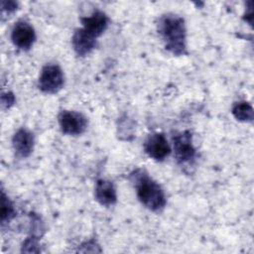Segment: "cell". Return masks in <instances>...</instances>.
I'll use <instances>...</instances> for the list:
<instances>
[{"mask_svg":"<svg viewBox=\"0 0 254 254\" xmlns=\"http://www.w3.org/2000/svg\"><path fill=\"white\" fill-rule=\"evenodd\" d=\"M158 31L168 51L178 56L186 54V26L182 17L175 14L161 16Z\"/></svg>","mask_w":254,"mask_h":254,"instance_id":"obj_1","label":"cell"},{"mask_svg":"<svg viewBox=\"0 0 254 254\" xmlns=\"http://www.w3.org/2000/svg\"><path fill=\"white\" fill-rule=\"evenodd\" d=\"M136 193L141 203L152 211H159L166 205V195L160 185L148 174L138 170L131 175Z\"/></svg>","mask_w":254,"mask_h":254,"instance_id":"obj_2","label":"cell"},{"mask_svg":"<svg viewBox=\"0 0 254 254\" xmlns=\"http://www.w3.org/2000/svg\"><path fill=\"white\" fill-rule=\"evenodd\" d=\"M64 82L62 68L57 64H47L41 71L38 86L45 93H56L62 89Z\"/></svg>","mask_w":254,"mask_h":254,"instance_id":"obj_3","label":"cell"},{"mask_svg":"<svg viewBox=\"0 0 254 254\" xmlns=\"http://www.w3.org/2000/svg\"><path fill=\"white\" fill-rule=\"evenodd\" d=\"M59 124L61 130L67 135H80L87 127L86 118L79 112L63 110L59 114Z\"/></svg>","mask_w":254,"mask_h":254,"instance_id":"obj_4","label":"cell"},{"mask_svg":"<svg viewBox=\"0 0 254 254\" xmlns=\"http://www.w3.org/2000/svg\"><path fill=\"white\" fill-rule=\"evenodd\" d=\"M175 157L179 163H188L195 156V149L191 143V134L184 131L173 137Z\"/></svg>","mask_w":254,"mask_h":254,"instance_id":"obj_5","label":"cell"},{"mask_svg":"<svg viewBox=\"0 0 254 254\" xmlns=\"http://www.w3.org/2000/svg\"><path fill=\"white\" fill-rule=\"evenodd\" d=\"M144 150L149 157L156 161H163L171 153L170 145L163 133L149 135L144 143Z\"/></svg>","mask_w":254,"mask_h":254,"instance_id":"obj_6","label":"cell"},{"mask_svg":"<svg viewBox=\"0 0 254 254\" xmlns=\"http://www.w3.org/2000/svg\"><path fill=\"white\" fill-rule=\"evenodd\" d=\"M11 40L17 48L29 50L36 40L35 30L28 22L19 21L12 29Z\"/></svg>","mask_w":254,"mask_h":254,"instance_id":"obj_7","label":"cell"},{"mask_svg":"<svg viewBox=\"0 0 254 254\" xmlns=\"http://www.w3.org/2000/svg\"><path fill=\"white\" fill-rule=\"evenodd\" d=\"M82 29L94 38L99 37L103 34L108 26V17L101 11H94L90 16L83 17L80 19Z\"/></svg>","mask_w":254,"mask_h":254,"instance_id":"obj_8","label":"cell"},{"mask_svg":"<svg viewBox=\"0 0 254 254\" xmlns=\"http://www.w3.org/2000/svg\"><path fill=\"white\" fill-rule=\"evenodd\" d=\"M95 39L96 38L88 34L82 28L75 30L71 39V43L76 55L80 57H84L87 54H89L95 48V45H96Z\"/></svg>","mask_w":254,"mask_h":254,"instance_id":"obj_9","label":"cell"},{"mask_svg":"<svg viewBox=\"0 0 254 254\" xmlns=\"http://www.w3.org/2000/svg\"><path fill=\"white\" fill-rule=\"evenodd\" d=\"M12 143L16 154L22 158L29 157L33 152L34 137L33 134L26 129H19L14 134Z\"/></svg>","mask_w":254,"mask_h":254,"instance_id":"obj_10","label":"cell"},{"mask_svg":"<svg viewBox=\"0 0 254 254\" xmlns=\"http://www.w3.org/2000/svg\"><path fill=\"white\" fill-rule=\"evenodd\" d=\"M94 196L101 205H113L117 200V193L112 182L107 180H98L95 185Z\"/></svg>","mask_w":254,"mask_h":254,"instance_id":"obj_11","label":"cell"},{"mask_svg":"<svg viewBox=\"0 0 254 254\" xmlns=\"http://www.w3.org/2000/svg\"><path fill=\"white\" fill-rule=\"evenodd\" d=\"M231 112L237 120L243 122H251L254 117L252 105L246 101L235 102L232 106Z\"/></svg>","mask_w":254,"mask_h":254,"instance_id":"obj_12","label":"cell"},{"mask_svg":"<svg viewBox=\"0 0 254 254\" xmlns=\"http://www.w3.org/2000/svg\"><path fill=\"white\" fill-rule=\"evenodd\" d=\"M15 214V209L8 198V196L5 194V192L2 190L1 193V221L4 223L5 221H9Z\"/></svg>","mask_w":254,"mask_h":254,"instance_id":"obj_13","label":"cell"},{"mask_svg":"<svg viewBox=\"0 0 254 254\" xmlns=\"http://www.w3.org/2000/svg\"><path fill=\"white\" fill-rule=\"evenodd\" d=\"M1 7L2 11H6L9 14L17 9V3L14 1H2Z\"/></svg>","mask_w":254,"mask_h":254,"instance_id":"obj_14","label":"cell"}]
</instances>
